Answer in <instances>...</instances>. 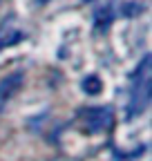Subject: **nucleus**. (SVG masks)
Masks as SVG:
<instances>
[{"label": "nucleus", "mask_w": 152, "mask_h": 161, "mask_svg": "<svg viewBox=\"0 0 152 161\" xmlns=\"http://www.w3.org/2000/svg\"><path fill=\"white\" fill-rule=\"evenodd\" d=\"M20 85H23V74H9L5 80H0V98L16 94Z\"/></svg>", "instance_id": "nucleus-3"}, {"label": "nucleus", "mask_w": 152, "mask_h": 161, "mask_svg": "<svg viewBox=\"0 0 152 161\" xmlns=\"http://www.w3.org/2000/svg\"><path fill=\"white\" fill-rule=\"evenodd\" d=\"M0 108H3V103H0Z\"/></svg>", "instance_id": "nucleus-10"}, {"label": "nucleus", "mask_w": 152, "mask_h": 161, "mask_svg": "<svg viewBox=\"0 0 152 161\" xmlns=\"http://www.w3.org/2000/svg\"><path fill=\"white\" fill-rule=\"evenodd\" d=\"M83 3H92V0H83Z\"/></svg>", "instance_id": "nucleus-9"}, {"label": "nucleus", "mask_w": 152, "mask_h": 161, "mask_svg": "<svg viewBox=\"0 0 152 161\" xmlns=\"http://www.w3.org/2000/svg\"><path fill=\"white\" fill-rule=\"evenodd\" d=\"M23 38V34L18 31V29H0V49L7 47V45H16L18 40Z\"/></svg>", "instance_id": "nucleus-6"}, {"label": "nucleus", "mask_w": 152, "mask_h": 161, "mask_svg": "<svg viewBox=\"0 0 152 161\" xmlns=\"http://www.w3.org/2000/svg\"><path fill=\"white\" fill-rule=\"evenodd\" d=\"M81 87H83L85 94L96 96V94L103 92V80H101V76H96V74H90V76H85V78L81 80Z\"/></svg>", "instance_id": "nucleus-4"}, {"label": "nucleus", "mask_w": 152, "mask_h": 161, "mask_svg": "<svg viewBox=\"0 0 152 161\" xmlns=\"http://www.w3.org/2000/svg\"><path fill=\"white\" fill-rule=\"evenodd\" d=\"M36 3H41V5H45V3H49V0H36Z\"/></svg>", "instance_id": "nucleus-8"}, {"label": "nucleus", "mask_w": 152, "mask_h": 161, "mask_svg": "<svg viewBox=\"0 0 152 161\" xmlns=\"http://www.w3.org/2000/svg\"><path fill=\"white\" fill-rule=\"evenodd\" d=\"M145 11V5L139 3V0H128V3H123L121 7V14L128 16V18H134V16H141Z\"/></svg>", "instance_id": "nucleus-7"}, {"label": "nucleus", "mask_w": 152, "mask_h": 161, "mask_svg": "<svg viewBox=\"0 0 152 161\" xmlns=\"http://www.w3.org/2000/svg\"><path fill=\"white\" fill-rule=\"evenodd\" d=\"M81 119H83L87 132H101V130L110 128L112 112L107 108H85V112L81 114Z\"/></svg>", "instance_id": "nucleus-2"}, {"label": "nucleus", "mask_w": 152, "mask_h": 161, "mask_svg": "<svg viewBox=\"0 0 152 161\" xmlns=\"http://www.w3.org/2000/svg\"><path fill=\"white\" fill-rule=\"evenodd\" d=\"M150 69H152V60L150 56H143L134 72V92H132V103L128 116H137L145 110L148 101H150Z\"/></svg>", "instance_id": "nucleus-1"}, {"label": "nucleus", "mask_w": 152, "mask_h": 161, "mask_svg": "<svg viewBox=\"0 0 152 161\" xmlns=\"http://www.w3.org/2000/svg\"><path fill=\"white\" fill-rule=\"evenodd\" d=\"M96 23H94V27L96 29H101V31H105L110 25H112V20H114V11H112V7H101L99 11H96Z\"/></svg>", "instance_id": "nucleus-5"}]
</instances>
